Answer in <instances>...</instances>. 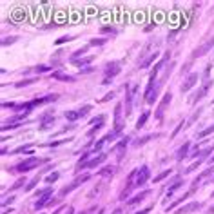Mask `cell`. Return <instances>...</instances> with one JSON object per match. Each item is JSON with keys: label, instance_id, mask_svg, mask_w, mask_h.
Listing matches in <instances>:
<instances>
[{"label": "cell", "instance_id": "obj_1", "mask_svg": "<svg viewBox=\"0 0 214 214\" xmlns=\"http://www.w3.org/2000/svg\"><path fill=\"white\" fill-rule=\"evenodd\" d=\"M44 161H47V160H45V158H27V160L20 161L18 165L15 167V171H18V173H27V171H33V169L40 167Z\"/></svg>", "mask_w": 214, "mask_h": 214}, {"label": "cell", "instance_id": "obj_2", "mask_svg": "<svg viewBox=\"0 0 214 214\" xmlns=\"http://www.w3.org/2000/svg\"><path fill=\"white\" fill-rule=\"evenodd\" d=\"M120 71H122V64H120V62H109V64L105 65V69H103L105 78L102 80V84H103V85H107L113 78L120 75Z\"/></svg>", "mask_w": 214, "mask_h": 214}, {"label": "cell", "instance_id": "obj_3", "mask_svg": "<svg viewBox=\"0 0 214 214\" xmlns=\"http://www.w3.org/2000/svg\"><path fill=\"white\" fill-rule=\"evenodd\" d=\"M89 178H91V174H87V173H85V174H82V176H76V180H73V181H71L69 185H65V187H64V189L60 191V198H64V196L71 194V193H73L75 189H78V187H80L82 183L89 181Z\"/></svg>", "mask_w": 214, "mask_h": 214}, {"label": "cell", "instance_id": "obj_4", "mask_svg": "<svg viewBox=\"0 0 214 214\" xmlns=\"http://www.w3.org/2000/svg\"><path fill=\"white\" fill-rule=\"evenodd\" d=\"M171 100H173V93H171V91H167V93L163 95V98L160 100V103H158V107H156V111H154V116H156L158 122H161V120H163L165 111H167V107H169Z\"/></svg>", "mask_w": 214, "mask_h": 214}, {"label": "cell", "instance_id": "obj_5", "mask_svg": "<svg viewBox=\"0 0 214 214\" xmlns=\"http://www.w3.org/2000/svg\"><path fill=\"white\" fill-rule=\"evenodd\" d=\"M105 160H107V154L105 153H100V154H96L95 158H91V160H87L84 163H78L76 171H82V169H96L98 165H102Z\"/></svg>", "mask_w": 214, "mask_h": 214}, {"label": "cell", "instance_id": "obj_6", "mask_svg": "<svg viewBox=\"0 0 214 214\" xmlns=\"http://www.w3.org/2000/svg\"><path fill=\"white\" fill-rule=\"evenodd\" d=\"M138 89H140L138 85H133V87L125 85V116H129L133 113V98H134Z\"/></svg>", "mask_w": 214, "mask_h": 214}, {"label": "cell", "instance_id": "obj_7", "mask_svg": "<svg viewBox=\"0 0 214 214\" xmlns=\"http://www.w3.org/2000/svg\"><path fill=\"white\" fill-rule=\"evenodd\" d=\"M149 178H151L149 167H147V165H142L136 173V183H134V187H143V185L149 181Z\"/></svg>", "mask_w": 214, "mask_h": 214}, {"label": "cell", "instance_id": "obj_8", "mask_svg": "<svg viewBox=\"0 0 214 214\" xmlns=\"http://www.w3.org/2000/svg\"><path fill=\"white\" fill-rule=\"evenodd\" d=\"M214 47V37H211V38H207V42H203L198 49H194L193 51V58H200V56H203V55H207L211 49Z\"/></svg>", "mask_w": 214, "mask_h": 214}, {"label": "cell", "instance_id": "obj_9", "mask_svg": "<svg viewBox=\"0 0 214 214\" xmlns=\"http://www.w3.org/2000/svg\"><path fill=\"white\" fill-rule=\"evenodd\" d=\"M198 82V75L196 73H191V75H187L185 80H183V84H181V93H187V91H191L193 87H194V84Z\"/></svg>", "mask_w": 214, "mask_h": 214}, {"label": "cell", "instance_id": "obj_10", "mask_svg": "<svg viewBox=\"0 0 214 214\" xmlns=\"http://www.w3.org/2000/svg\"><path fill=\"white\" fill-rule=\"evenodd\" d=\"M53 123H55V115H53L51 111H47V113H44L42 118H40L38 129H47V127H51Z\"/></svg>", "mask_w": 214, "mask_h": 214}, {"label": "cell", "instance_id": "obj_11", "mask_svg": "<svg viewBox=\"0 0 214 214\" xmlns=\"http://www.w3.org/2000/svg\"><path fill=\"white\" fill-rule=\"evenodd\" d=\"M51 194H53V191L47 187V189L44 191V194L40 196L38 200H37V203H35V211H38V209H44V205H47V203H49V200H51Z\"/></svg>", "mask_w": 214, "mask_h": 214}, {"label": "cell", "instance_id": "obj_12", "mask_svg": "<svg viewBox=\"0 0 214 214\" xmlns=\"http://www.w3.org/2000/svg\"><path fill=\"white\" fill-rule=\"evenodd\" d=\"M127 143H129V136H125V138H122L120 142H118V145L113 149L115 153H116V158H118V161H122V158H123V154H125V147H127Z\"/></svg>", "mask_w": 214, "mask_h": 214}, {"label": "cell", "instance_id": "obj_13", "mask_svg": "<svg viewBox=\"0 0 214 214\" xmlns=\"http://www.w3.org/2000/svg\"><path fill=\"white\" fill-rule=\"evenodd\" d=\"M211 87H212V82H211V80H207V82H205V84L200 87V93H196V96L193 98L191 102H193V103H198L201 98H203L205 95H207V93H209V89H211Z\"/></svg>", "mask_w": 214, "mask_h": 214}, {"label": "cell", "instance_id": "obj_14", "mask_svg": "<svg viewBox=\"0 0 214 214\" xmlns=\"http://www.w3.org/2000/svg\"><path fill=\"white\" fill-rule=\"evenodd\" d=\"M201 207V203L200 201H191V203H187V205H183L181 209H176V214H189V212H194Z\"/></svg>", "mask_w": 214, "mask_h": 214}, {"label": "cell", "instance_id": "obj_15", "mask_svg": "<svg viewBox=\"0 0 214 214\" xmlns=\"http://www.w3.org/2000/svg\"><path fill=\"white\" fill-rule=\"evenodd\" d=\"M189 147H191V142H185V143L176 151V160H178V161H181L185 156H189Z\"/></svg>", "mask_w": 214, "mask_h": 214}, {"label": "cell", "instance_id": "obj_16", "mask_svg": "<svg viewBox=\"0 0 214 214\" xmlns=\"http://www.w3.org/2000/svg\"><path fill=\"white\" fill-rule=\"evenodd\" d=\"M116 165H105V167H102L100 171H98V176L100 178H105V176H113L115 173H116Z\"/></svg>", "mask_w": 214, "mask_h": 214}, {"label": "cell", "instance_id": "obj_17", "mask_svg": "<svg viewBox=\"0 0 214 214\" xmlns=\"http://www.w3.org/2000/svg\"><path fill=\"white\" fill-rule=\"evenodd\" d=\"M181 185H183V178H178V180H176L174 183H173V185H171V187L167 189V194H165V200H169V198H173V194H174V191H178V189H180Z\"/></svg>", "mask_w": 214, "mask_h": 214}, {"label": "cell", "instance_id": "obj_18", "mask_svg": "<svg viewBox=\"0 0 214 214\" xmlns=\"http://www.w3.org/2000/svg\"><path fill=\"white\" fill-rule=\"evenodd\" d=\"M149 193H151V191H142V193H138L136 196H133V198L127 201V205H136V203H140L142 200H145V198L149 196Z\"/></svg>", "mask_w": 214, "mask_h": 214}, {"label": "cell", "instance_id": "obj_19", "mask_svg": "<svg viewBox=\"0 0 214 214\" xmlns=\"http://www.w3.org/2000/svg\"><path fill=\"white\" fill-rule=\"evenodd\" d=\"M51 78H55V80H60V82H75L76 78L75 76H69V75H64V73H58V71H53V75Z\"/></svg>", "mask_w": 214, "mask_h": 214}, {"label": "cell", "instance_id": "obj_20", "mask_svg": "<svg viewBox=\"0 0 214 214\" xmlns=\"http://www.w3.org/2000/svg\"><path fill=\"white\" fill-rule=\"evenodd\" d=\"M35 82H38V76L24 78V80H18V82L15 84V87H17V89H22V87H25V85H31V84H35Z\"/></svg>", "mask_w": 214, "mask_h": 214}, {"label": "cell", "instance_id": "obj_21", "mask_svg": "<svg viewBox=\"0 0 214 214\" xmlns=\"http://www.w3.org/2000/svg\"><path fill=\"white\" fill-rule=\"evenodd\" d=\"M156 136H158V134H145V136L134 140V142H133V145H134V147H142V145H145L149 140H153V138H156Z\"/></svg>", "mask_w": 214, "mask_h": 214}, {"label": "cell", "instance_id": "obj_22", "mask_svg": "<svg viewBox=\"0 0 214 214\" xmlns=\"http://www.w3.org/2000/svg\"><path fill=\"white\" fill-rule=\"evenodd\" d=\"M158 58V53H151V55H149V56H147V58L143 60V62H142V64H140V67H142V69H145V67H149V65H151V64H153V62H154V60Z\"/></svg>", "mask_w": 214, "mask_h": 214}, {"label": "cell", "instance_id": "obj_23", "mask_svg": "<svg viewBox=\"0 0 214 214\" xmlns=\"http://www.w3.org/2000/svg\"><path fill=\"white\" fill-rule=\"evenodd\" d=\"M149 115H151L149 111H143V113H142V116H140V120L136 122V129H142V127H143V125L147 123V120H149Z\"/></svg>", "mask_w": 214, "mask_h": 214}, {"label": "cell", "instance_id": "obj_24", "mask_svg": "<svg viewBox=\"0 0 214 214\" xmlns=\"http://www.w3.org/2000/svg\"><path fill=\"white\" fill-rule=\"evenodd\" d=\"M64 116H65V120H69V122H76V120H80V113L78 111H65Z\"/></svg>", "mask_w": 214, "mask_h": 214}, {"label": "cell", "instance_id": "obj_25", "mask_svg": "<svg viewBox=\"0 0 214 214\" xmlns=\"http://www.w3.org/2000/svg\"><path fill=\"white\" fill-rule=\"evenodd\" d=\"M122 105L123 103H118L115 107V125H120L122 123Z\"/></svg>", "mask_w": 214, "mask_h": 214}, {"label": "cell", "instance_id": "obj_26", "mask_svg": "<svg viewBox=\"0 0 214 214\" xmlns=\"http://www.w3.org/2000/svg\"><path fill=\"white\" fill-rule=\"evenodd\" d=\"M89 51V45H85V47H82V49H78V51H75L73 55H71V62H76L78 56H82V55H85Z\"/></svg>", "mask_w": 214, "mask_h": 214}, {"label": "cell", "instance_id": "obj_27", "mask_svg": "<svg viewBox=\"0 0 214 214\" xmlns=\"http://www.w3.org/2000/svg\"><path fill=\"white\" fill-rule=\"evenodd\" d=\"M171 173H173L171 169H165V171H161V173L156 176V178H153V181H154V183H158V181H163L167 176H171Z\"/></svg>", "mask_w": 214, "mask_h": 214}, {"label": "cell", "instance_id": "obj_28", "mask_svg": "<svg viewBox=\"0 0 214 214\" xmlns=\"http://www.w3.org/2000/svg\"><path fill=\"white\" fill-rule=\"evenodd\" d=\"M22 185H25V176H22V178H18L11 187H9V193H13V191H17V189H20Z\"/></svg>", "mask_w": 214, "mask_h": 214}, {"label": "cell", "instance_id": "obj_29", "mask_svg": "<svg viewBox=\"0 0 214 214\" xmlns=\"http://www.w3.org/2000/svg\"><path fill=\"white\" fill-rule=\"evenodd\" d=\"M93 60H95V56H87V58L76 60V62H73V64H75V65H78V67H80V69H82V67H84V65H89V64H91V62H93Z\"/></svg>", "mask_w": 214, "mask_h": 214}, {"label": "cell", "instance_id": "obj_30", "mask_svg": "<svg viewBox=\"0 0 214 214\" xmlns=\"http://www.w3.org/2000/svg\"><path fill=\"white\" fill-rule=\"evenodd\" d=\"M38 181H40V178H33V180H31V181L24 187V191H25V193H31V191L37 187V183H38Z\"/></svg>", "mask_w": 214, "mask_h": 214}, {"label": "cell", "instance_id": "obj_31", "mask_svg": "<svg viewBox=\"0 0 214 214\" xmlns=\"http://www.w3.org/2000/svg\"><path fill=\"white\" fill-rule=\"evenodd\" d=\"M91 109H93V105H89V103H87V105H84V107H80V109H78V113H80V118L87 116V115L91 113Z\"/></svg>", "mask_w": 214, "mask_h": 214}, {"label": "cell", "instance_id": "obj_32", "mask_svg": "<svg viewBox=\"0 0 214 214\" xmlns=\"http://www.w3.org/2000/svg\"><path fill=\"white\" fill-rule=\"evenodd\" d=\"M212 133H214V123L212 125H209L207 129H203V131H201L200 134H196V136L198 138H205V136H209V134H212Z\"/></svg>", "mask_w": 214, "mask_h": 214}, {"label": "cell", "instance_id": "obj_33", "mask_svg": "<svg viewBox=\"0 0 214 214\" xmlns=\"http://www.w3.org/2000/svg\"><path fill=\"white\" fill-rule=\"evenodd\" d=\"M200 165H201V160H200V158H196V161H194V163H193V165H189V167L185 169V174H191V173H193L194 169H198Z\"/></svg>", "mask_w": 214, "mask_h": 214}, {"label": "cell", "instance_id": "obj_34", "mask_svg": "<svg viewBox=\"0 0 214 214\" xmlns=\"http://www.w3.org/2000/svg\"><path fill=\"white\" fill-rule=\"evenodd\" d=\"M18 40V37H7V38H2V47H7L11 44H15Z\"/></svg>", "mask_w": 214, "mask_h": 214}, {"label": "cell", "instance_id": "obj_35", "mask_svg": "<svg viewBox=\"0 0 214 214\" xmlns=\"http://www.w3.org/2000/svg\"><path fill=\"white\" fill-rule=\"evenodd\" d=\"M58 178H60V173H56V171H55V173H51V174H47V178H45V181H47V183H55V181H56Z\"/></svg>", "mask_w": 214, "mask_h": 214}, {"label": "cell", "instance_id": "obj_36", "mask_svg": "<svg viewBox=\"0 0 214 214\" xmlns=\"http://www.w3.org/2000/svg\"><path fill=\"white\" fill-rule=\"evenodd\" d=\"M102 122H105V115H98L96 118L89 120V123H93V125H96V123H102Z\"/></svg>", "mask_w": 214, "mask_h": 214}, {"label": "cell", "instance_id": "obj_37", "mask_svg": "<svg viewBox=\"0 0 214 214\" xmlns=\"http://www.w3.org/2000/svg\"><path fill=\"white\" fill-rule=\"evenodd\" d=\"M105 42H107L105 38H93L91 42H89V45H103Z\"/></svg>", "mask_w": 214, "mask_h": 214}, {"label": "cell", "instance_id": "obj_38", "mask_svg": "<svg viewBox=\"0 0 214 214\" xmlns=\"http://www.w3.org/2000/svg\"><path fill=\"white\" fill-rule=\"evenodd\" d=\"M17 103L15 102H2V109H15Z\"/></svg>", "mask_w": 214, "mask_h": 214}, {"label": "cell", "instance_id": "obj_39", "mask_svg": "<svg viewBox=\"0 0 214 214\" xmlns=\"http://www.w3.org/2000/svg\"><path fill=\"white\" fill-rule=\"evenodd\" d=\"M131 191H133V189H127V187H125V189L122 191V194H120V200H127V198L131 196Z\"/></svg>", "mask_w": 214, "mask_h": 214}, {"label": "cell", "instance_id": "obj_40", "mask_svg": "<svg viewBox=\"0 0 214 214\" xmlns=\"http://www.w3.org/2000/svg\"><path fill=\"white\" fill-rule=\"evenodd\" d=\"M100 31L105 33V35H109V33H111V35H116V29H115V27H102Z\"/></svg>", "mask_w": 214, "mask_h": 214}, {"label": "cell", "instance_id": "obj_41", "mask_svg": "<svg viewBox=\"0 0 214 214\" xmlns=\"http://www.w3.org/2000/svg\"><path fill=\"white\" fill-rule=\"evenodd\" d=\"M73 40V37H60L58 40H56V45H60V44H65V42H71Z\"/></svg>", "mask_w": 214, "mask_h": 214}, {"label": "cell", "instance_id": "obj_42", "mask_svg": "<svg viewBox=\"0 0 214 214\" xmlns=\"http://www.w3.org/2000/svg\"><path fill=\"white\" fill-rule=\"evenodd\" d=\"M35 71H37V73H47V71H49V65H37Z\"/></svg>", "mask_w": 214, "mask_h": 214}, {"label": "cell", "instance_id": "obj_43", "mask_svg": "<svg viewBox=\"0 0 214 214\" xmlns=\"http://www.w3.org/2000/svg\"><path fill=\"white\" fill-rule=\"evenodd\" d=\"M111 98H115V93H113V91H111V93H107V95H105V96L102 98V100H100V102H109V100H111Z\"/></svg>", "mask_w": 214, "mask_h": 214}, {"label": "cell", "instance_id": "obj_44", "mask_svg": "<svg viewBox=\"0 0 214 214\" xmlns=\"http://www.w3.org/2000/svg\"><path fill=\"white\" fill-rule=\"evenodd\" d=\"M153 211V205L151 207H145V209H142V211H138V212H134V214H149Z\"/></svg>", "mask_w": 214, "mask_h": 214}, {"label": "cell", "instance_id": "obj_45", "mask_svg": "<svg viewBox=\"0 0 214 214\" xmlns=\"http://www.w3.org/2000/svg\"><path fill=\"white\" fill-rule=\"evenodd\" d=\"M69 140V138H67ZM67 140H60V142H53V143H49V147H58V145H62V143H65Z\"/></svg>", "mask_w": 214, "mask_h": 214}, {"label": "cell", "instance_id": "obj_46", "mask_svg": "<svg viewBox=\"0 0 214 214\" xmlns=\"http://www.w3.org/2000/svg\"><path fill=\"white\" fill-rule=\"evenodd\" d=\"M13 200H15V198H13V196H11V198H9V200H4V203H2V205H4V207H7V203H11V201H13Z\"/></svg>", "mask_w": 214, "mask_h": 214}, {"label": "cell", "instance_id": "obj_47", "mask_svg": "<svg viewBox=\"0 0 214 214\" xmlns=\"http://www.w3.org/2000/svg\"><path fill=\"white\" fill-rule=\"evenodd\" d=\"M91 71H93L91 67H87V69H80V73H82V75H85V73H91Z\"/></svg>", "mask_w": 214, "mask_h": 214}, {"label": "cell", "instance_id": "obj_48", "mask_svg": "<svg viewBox=\"0 0 214 214\" xmlns=\"http://www.w3.org/2000/svg\"><path fill=\"white\" fill-rule=\"evenodd\" d=\"M65 214H75V207H69V211H67Z\"/></svg>", "mask_w": 214, "mask_h": 214}, {"label": "cell", "instance_id": "obj_49", "mask_svg": "<svg viewBox=\"0 0 214 214\" xmlns=\"http://www.w3.org/2000/svg\"><path fill=\"white\" fill-rule=\"evenodd\" d=\"M62 209H64V207H58V209H56V211H55L53 214H58V212H62Z\"/></svg>", "mask_w": 214, "mask_h": 214}, {"label": "cell", "instance_id": "obj_50", "mask_svg": "<svg viewBox=\"0 0 214 214\" xmlns=\"http://www.w3.org/2000/svg\"><path fill=\"white\" fill-rule=\"evenodd\" d=\"M209 163H211V165H214V156H211V160H209Z\"/></svg>", "mask_w": 214, "mask_h": 214}, {"label": "cell", "instance_id": "obj_51", "mask_svg": "<svg viewBox=\"0 0 214 214\" xmlns=\"http://www.w3.org/2000/svg\"><path fill=\"white\" fill-rule=\"evenodd\" d=\"M98 214H103V209H100V212H98Z\"/></svg>", "mask_w": 214, "mask_h": 214}, {"label": "cell", "instance_id": "obj_52", "mask_svg": "<svg viewBox=\"0 0 214 214\" xmlns=\"http://www.w3.org/2000/svg\"><path fill=\"white\" fill-rule=\"evenodd\" d=\"M211 183H214V178H212V180H211Z\"/></svg>", "mask_w": 214, "mask_h": 214}, {"label": "cell", "instance_id": "obj_53", "mask_svg": "<svg viewBox=\"0 0 214 214\" xmlns=\"http://www.w3.org/2000/svg\"><path fill=\"white\" fill-rule=\"evenodd\" d=\"M212 198H214V193H212Z\"/></svg>", "mask_w": 214, "mask_h": 214}, {"label": "cell", "instance_id": "obj_54", "mask_svg": "<svg viewBox=\"0 0 214 214\" xmlns=\"http://www.w3.org/2000/svg\"><path fill=\"white\" fill-rule=\"evenodd\" d=\"M212 103H214V100H212Z\"/></svg>", "mask_w": 214, "mask_h": 214}]
</instances>
